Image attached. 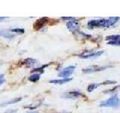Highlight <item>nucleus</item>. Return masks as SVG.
I'll return each mask as SVG.
<instances>
[{"mask_svg": "<svg viewBox=\"0 0 120 113\" xmlns=\"http://www.w3.org/2000/svg\"><path fill=\"white\" fill-rule=\"evenodd\" d=\"M28 113H38V112H28Z\"/></svg>", "mask_w": 120, "mask_h": 113, "instance_id": "obj_26", "label": "nucleus"}, {"mask_svg": "<svg viewBox=\"0 0 120 113\" xmlns=\"http://www.w3.org/2000/svg\"><path fill=\"white\" fill-rule=\"evenodd\" d=\"M48 21V19L47 17H42L38 19L35 24H34V29L35 30H38L40 29H41L43 26L47 24Z\"/></svg>", "mask_w": 120, "mask_h": 113, "instance_id": "obj_6", "label": "nucleus"}, {"mask_svg": "<svg viewBox=\"0 0 120 113\" xmlns=\"http://www.w3.org/2000/svg\"><path fill=\"white\" fill-rule=\"evenodd\" d=\"M67 28L71 32H75L80 27V22L77 20H74L72 21H69L67 23Z\"/></svg>", "mask_w": 120, "mask_h": 113, "instance_id": "obj_5", "label": "nucleus"}, {"mask_svg": "<svg viewBox=\"0 0 120 113\" xmlns=\"http://www.w3.org/2000/svg\"><path fill=\"white\" fill-rule=\"evenodd\" d=\"M119 39H120V36H119V35H117V36H107L106 38V40L110 41H116Z\"/></svg>", "mask_w": 120, "mask_h": 113, "instance_id": "obj_16", "label": "nucleus"}, {"mask_svg": "<svg viewBox=\"0 0 120 113\" xmlns=\"http://www.w3.org/2000/svg\"><path fill=\"white\" fill-rule=\"evenodd\" d=\"M47 66H48V64H47V65H44V66H41V67H39V68H37V69H33L32 72V73H34V72H41V73H44V69L45 67H47Z\"/></svg>", "mask_w": 120, "mask_h": 113, "instance_id": "obj_18", "label": "nucleus"}, {"mask_svg": "<svg viewBox=\"0 0 120 113\" xmlns=\"http://www.w3.org/2000/svg\"><path fill=\"white\" fill-rule=\"evenodd\" d=\"M10 31L13 32H16V33L22 34L25 32V29H21V28H14V29H10Z\"/></svg>", "mask_w": 120, "mask_h": 113, "instance_id": "obj_17", "label": "nucleus"}, {"mask_svg": "<svg viewBox=\"0 0 120 113\" xmlns=\"http://www.w3.org/2000/svg\"><path fill=\"white\" fill-rule=\"evenodd\" d=\"M104 54V51H86L83 52L82 54H80V57L82 59H88L92 57H98Z\"/></svg>", "mask_w": 120, "mask_h": 113, "instance_id": "obj_3", "label": "nucleus"}, {"mask_svg": "<svg viewBox=\"0 0 120 113\" xmlns=\"http://www.w3.org/2000/svg\"><path fill=\"white\" fill-rule=\"evenodd\" d=\"M36 60L32 58H27L23 61V64L26 66V67H32L36 64Z\"/></svg>", "mask_w": 120, "mask_h": 113, "instance_id": "obj_11", "label": "nucleus"}, {"mask_svg": "<svg viewBox=\"0 0 120 113\" xmlns=\"http://www.w3.org/2000/svg\"><path fill=\"white\" fill-rule=\"evenodd\" d=\"M119 88H120V85H119V86H116L115 88L112 89V90H106V91H104V93H111V92H112V91H114L115 90H116L119 89Z\"/></svg>", "mask_w": 120, "mask_h": 113, "instance_id": "obj_22", "label": "nucleus"}, {"mask_svg": "<svg viewBox=\"0 0 120 113\" xmlns=\"http://www.w3.org/2000/svg\"><path fill=\"white\" fill-rule=\"evenodd\" d=\"M0 36H3L5 38H7V39H11V38L14 37V35L11 33H8V32H5L4 31H0Z\"/></svg>", "mask_w": 120, "mask_h": 113, "instance_id": "obj_15", "label": "nucleus"}, {"mask_svg": "<svg viewBox=\"0 0 120 113\" xmlns=\"http://www.w3.org/2000/svg\"><path fill=\"white\" fill-rule=\"evenodd\" d=\"M71 80H72L71 78H65L63 79H60V80H50V83H51V84H56V85H63L67 82H69Z\"/></svg>", "mask_w": 120, "mask_h": 113, "instance_id": "obj_9", "label": "nucleus"}, {"mask_svg": "<svg viewBox=\"0 0 120 113\" xmlns=\"http://www.w3.org/2000/svg\"><path fill=\"white\" fill-rule=\"evenodd\" d=\"M88 27L92 29L94 27H107V19L92 20L88 22Z\"/></svg>", "mask_w": 120, "mask_h": 113, "instance_id": "obj_2", "label": "nucleus"}, {"mask_svg": "<svg viewBox=\"0 0 120 113\" xmlns=\"http://www.w3.org/2000/svg\"><path fill=\"white\" fill-rule=\"evenodd\" d=\"M108 44H112V45H119V46H120V39L116 41H109Z\"/></svg>", "mask_w": 120, "mask_h": 113, "instance_id": "obj_21", "label": "nucleus"}, {"mask_svg": "<svg viewBox=\"0 0 120 113\" xmlns=\"http://www.w3.org/2000/svg\"><path fill=\"white\" fill-rule=\"evenodd\" d=\"M81 96V93L78 91H71L68 93H65L62 95V97L64 98H68V99H74V98H77Z\"/></svg>", "mask_w": 120, "mask_h": 113, "instance_id": "obj_8", "label": "nucleus"}, {"mask_svg": "<svg viewBox=\"0 0 120 113\" xmlns=\"http://www.w3.org/2000/svg\"><path fill=\"white\" fill-rule=\"evenodd\" d=\"M108 66H93L89 68H86V69H82V72L85 73H95V72L101 71L103 69H107Z\"/></svg>", "mask_w": 120, "mask_h": 113, "instance_id": "obj_7", "label": "nucleus"}, {"mask_svg": "<svg viewBox=\"0 0 120 113\" xmlns=\"http://www.w3.org/2000/svg\"><path fill=\"white\" fill-rule=\"evenodd\" d=\"M119 20V17H111L110 18L107 19V27L113 26L116 22Z\"/></svg>", "mask_w": 120, "mask_h": 113, "instance_id": "obj_10", "label": "nucleus"}, {"mask_svg": "<svg viewBox=\"0 0 120 113\" xmlns=\"http://www.w3.org/2000/svg\"><path fill=\"white\" fill-rule=\"evenodd\" d=\"M100 85H101V84H92V85H89L88 86V88H87L88 92H92L94 90H95L97 88H98Z\"/></svg>", "mask_w": 120, "mask_h": 113, "instance_id": "obj_14", "label": "nucleus"}, {"mask_svg": "<svg viewBox=\"0 0 120 113\" xmlns=\"http://www.w3.org/2000/svg\"><path fill=\"white\" fill-rule=\"evenodd\" d=\"M62 20H68V22L76 20V18L73 17H62Z\"/></svg>", "mask_w": 120, "mask_h": 113, "instance_id": "obj_20", "label": "nucleus"}, {"mask_svg": "<svg viewBox=\"0 0 120 113\" xmlns=\"http://www.w3.org/2000/svg\"><path fill=\"white\" fill-rule=\"evenodd\" d=\"M5 19H6L5 17H0V22H2L3 20H5Z\"/></svg>", "mask_w": 120, "mask_h": 113, "instance_id": "obj_25", "label": "nucleus"}, {"mask_svg": "<svg viewBox=\"0 0 120 113\" xmlns=\"http://www.w3.org/2000/svg\"><path fill=\"white\" fill-rule=\"evenodd\" d=\"M116 81H105L102 83H101V85H113V84H116Z\"/></svg>", "mask_w": 120, "mask_h": 113, "instance_id": "obj_19", "label": "nucleus"}, {"mask_svg": "<svg viewBox=\"0 0 120 113\" xmlns=\"http://www.w3.org/2000/svg\"><path fill=\"white\" fill-rule=\"evenodd\" d=\"M75 67L74 66H68L66 68H65L62 71H61L60 73H59L58 76L59 77H63V78H68V76H70L71 75H72V73H74V71L75 69Z\"/></svg>", "mask_w": 120, "mask_h": 113, "instance_id": "obj_4", "label": "nucleus"}, {"mask_svg": "<svg viewBox=\"0 0 120 113\" xmlns=\"http://www.w3.org/2000/svg\"><path fill=\"white\" fill-rule=\"evenodd\" d=\"M4 82H5V78H4V75H3V74H1V75H0V86H1Z\"/></svg>", "mask_w": 120, "mask_h": 113, "instance_id": "obj_23", "label": "nucleus"}, {"mask_svg": "<svg viewBox=\"0 0 120 113\" xmlns=\"http://www.w3.org/2000/svg\"><path fill=\"white\" fill-rule=\"evenodd\" d=\"M40 77H41L40 74H38V73L33 74V75H30V76L29 77V80L30 81H32V82H36L40 79Z\"/></svg>", "mask_w": 120, "mask_h": 113, "instance_id": "obj_13", "label": "nucleus"}, {"mask_svg": "<svg viewBox=\"0 0 120 113\" xmlns=\"http://www.w3.org/2000/svg\"><path fill=\"white\" fill-rule=\"evenodd\" d=\"M17 111V109H8V110L5 111V112L4 113H16Z\"/></svg>", "mask_w": 120, "mask_h": 113, "instance_id": "obj_24", "label": "nucleus"}, {"mask_svg": "<svg viewBox=\"0 0 120 113\" xmlns=\"http://www.w3.org/2000/svg\"><path fill=\"white\" fill-rule=\"evenodd\" d=\"M120 104V99L117 95H114L109 99L101 102L100 103V107H118Z\"/></svg>", "mask_w": 120, "mask_h": 113, "instance_id": "obj_1", "label": "nucleus"}, {"mask_svg": "<svg viewBox=\"0 0 120 113\" xmlns=\"http://www.w3.org/2000/svg\"><path fill=\"white\" fill-rule=\"evenodd\" d=\"M22 100L21 97H18V98H15V99L11 100L9 101L6 102V103H4L2 104H1V106H4L5 105H10V104H14V103H17L18 102H20Z\"/></svg>", "mask_w": 120, "mask_h": 113, "instance_id": "obj_12", "label": "nucleus"}]
</instances>
